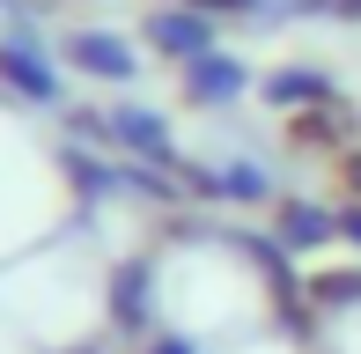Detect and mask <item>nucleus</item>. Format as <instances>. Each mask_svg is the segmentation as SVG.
<instances>
[{
	"instance_id": "f03ea898",
	"label": "nucleus",
	"mask_w": 361,
	"mask_h": 354,
	"mask_svg": "<svg viewBox=\"0 0 361 354\" xmlns=\"http://www.w3.org/2000/svg\"><path fill=\"white\" fill-rule=\"evenodd\" d=\"M354 133H361V118L339 104V96H324V104H302V111H295V148L347 155V148H354Z\"/></svg>"
},
{
	"instance_id": "39448f33",
	"label": "nucleus",
	"mask_w": 361,
	"mask_h": 354,
	"mask_svg": "<svg viewBox=\"0 0 361 354\" xmlns=\"http://www.w3.org/2000/svg\"><path fill=\"white\" fill-rule=\"evenodd\" d=\"M67 59L81 74H96V82H133V67H140L126 52V37H67Z\"/></svg>"
},
{
	"instance_id": "6e6552de",
	"label": "nucleus",
	"mask_w": 361,
	"mask_h": 354,
	"mask_svg": "<svg viewBox=\"0 0 361 354\" xmlns=\"http://www.w3.org/2000/svg\"><path fill=\"white\" fill-rule=\"evenodd\" d=\"M310 303H317V310H354V303H361V266L310 273Z\"/></svg>"
},
{
	"instance_id": "9d476101",
	"label": "nucleus",
	"mask_w": 361,
	"mask_h": 354,
	"mask_svg": "<svg viewBox=\"0 0 361 354\" xmlns=\"http://www.w3.org/2000/svg\"><path fill=\"white\" fill-rule=\"evenodd\" d=\"M332 15H347V23H361V0H324Z\"/></svg>"
},
{
	"instance_id": "f257e3e1",
	"label": "nucleus",
	"mask_w": 361,
	"mask_h": 354,
	"mask_svg": "<svg viewBox=\"0 0 361 354\" xmlns=\"http://www.w3.org/2000/svg\"><path fill=\"white\" fill-rule=\"evenodd\" d=\"M147 37H155L162 52L185 67V59L214 52V15H207V8H185V0H170V8H155V15H147Z\"/></svg>"
},
{
	"instance_id": "1a4fd4ad",
	"label": "nucleus",
	"mask_w": 361,
	"mask_h": 354,
	"mask_svg": "<svg viewBox=\"0 0 361 354\" xmlns=\"http://www.w3.org/2000/svg\"><path fill=\"white\" fill-rule=\"evenodd\" d=\"M332 170H339V185H347V200H361V148L332 155Z\"/></svg>"
},
{
	"instance_id": "7ed1b4c3",
	"label": "nucleus",
	"mask_w": 361,
	"mask_h": 354,
	"mask_svg": "<svg viewBox=\"0 0 361 354\" xmlns=\"http://www.w3.org/2000/svg\"><path fill=\"white\" fill-rule=\"evenodd\" d=\"M185 96H192V104H207V111L236 104V96H243V59H228L221 44H214V52H200V59H185Z\"/></svg>"
},
{
	"instance_id": "423d86ee",
	"label": "nucleus",
	"mask_w": 361,
	"mask_h": 354,
	"mask_svg": "<svg viewBox=\"0 0 361 354\" xmlns=\"http://www.w3.org/2000/svg\"><path fill=\"white\" fill-rule=\"evenodd\" d=\"M207 192H221V200H243V207H266L273 200V177L258 163H228L221 177H207Z\"/></svg>"
},
{
	"instance_id": "9b49d317",
	"label": "nucleus",
	"mask_w": 361,
	"mask_h": 354,
	"mask_svg": "<svg viewBox=\"0 0 361 354\" xmlns=\"http://www.w3.org/2000/svg\"><path fill=\"white\" fill-rule=\"evenodd\" d=\"M185 8H207V15H214V8H251V0H185Z\"/></svg>"
},
{
	"instance_id": "0eeeda50",
	"label": "nucleus",
	"mask_w": 361,
	"mask_h": 354,
	"mask_svg": "<svg viewBox=\"0 0 361 354\" xmlns=\"http://www.w3.org/2000/svg\"><path fill=\"white\" fill-rule=\"evenodd\" d=\"M266 96H273V104H288V111H302V104H324L332 82L310 74V67H288V74H273V82H266Z\"/></svg>"
},
{
	"instance_id": "20e7f679",
	"label": "nucleus",
	"mask_w": 361,
	"mask_h": 354,
	"mask_svg": "<svg viewBox=\"0 0 361 354\" xmlns=\"http://www.w3.org/2000/svg\"><path fill=\"white\" fill-rule=\"evenodd\" d=\"M281 244L288 251L339 244V207H324V200H281Z\"/></svg>"
}]
</instances>
